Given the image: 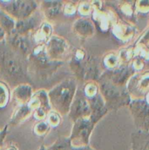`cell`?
<instances>
[{
  "mask_svg": "<svg viewBox=\"0 0 149 150\" xmlns=\"http://www.w3.org/2000/svg\"><path fill=\"white\" fill-rule=\"evenodd\" d=\"M0 68L11 78H20L25 74L24 64L9 45L0 42Z\"/></svg>",
  "mask_w": 149,
  "mask_h": 150,
  "instance_id": "obj_1",
  "label": "cell"
},
{
  "mask_svg": "<svg viewBox=\"0 0 149 150\" xmlns=\"http://www.w3.org/2000/svg\"><path fill=\"white\" fill-rule=\"evenodd\" d=\"M75 84L72 81H66L51 91L50 97L53 105L61 112H67L74 97Z\"/></svg>",
  "mask_w": 149,
  "mask_h": 150,
  "instance_id": "obj_2",
  "label": "cell"
},
{
  "mask_svg": "<svg viewBox=\"0 0 149 150\" xmlns=\"http://www.w3.org/2000/svg\"><path fill=\"white\" fill-rule=\"evenodd\" d=\"M0 3L6 13L18 18H25L29 16L36 7L35 2L29 1H0Z\"/></svg>",
  "mask_w": 149,
  "mask_h": 150,
  "instance_id": "obj_3",
  "label": "cell"
},
{
  "mask_svg": "<svg viewBox=\"0 0 149 150\" xmlns=\"http://www.w3.org/2000/svg\"><path fill=\"white\" fill-rule=\"evenodd\" d=\"M71 118L73 120H80L87 117L90 113V108L87 101L82 95H77L74 98L71 107Z\"/></svg>",
  "mask_w": 149,
  "mask_h": 150,
  "instance_id": "obj_4",
  "label": "cell"
},
{
  "mask_svg": "<svg viewBox=\"0 0 149 150\" xmlns=\"http://www.w3.org/2000/svg\"><path fill=\"white\" fill-rule=\"evenodd\" d=\"M71 141L70 139L60 138L56 141L52 146L48 148V150H72Z\"/></svg>",
  "mask_w": 149,
  "mask_h": 150,
  "instance_id": "obj_5",
  "label": "cell"
},
{
  "mask_svg": "<svg viewBox=\"0 0 149 150\" xmlns=\"http://www.w3.org/2000/svg\"><path fill=\"white\" fill-rule=\"evenodd\" d=\"M8 89L4 83L0 81V108L5 106L8 101Z\"/></svg>",
  "mask_w": 149,
  "mask_h": 150,
  "instance_id": "obj_6",
  "label": "cell"
},
{
  "mask_svg": "<svg viewBox=\"0 0 149 150\" xmlns=\"http://www.w3.org/2000/svg\"><path fill=\"white\" fill-rule=\"evenodd\" d=\"M7 126L6 125L2 130H0V149H1V146H2L3 142H4V139L5 138L6 135H7Z\"/></svg>",
  "mask_w": 149,
  "mask_h": 150,
  "instance_id": "obj_7",
  "label": "cell"
},
{
  "mask_svg": "<svg viewBox=\"0 0 149 150\" xmlns=\"http://www.w3.org/2000/svg\"><path fill=\"white\" fill-rule=\"evenodd\" d=\"M6 35H7V33H6L5 30L3 29L2 26L1 24V22H0V42H1L4 40Z\"/></svg>",
  "mask_w": 149,
  "mask_h": 150,
  "instance_id": "obj_8",
  "label": "cell"
},
{
  "mask_svg": "<svg viewBox=\"0 0 149 150\" xmlns=\"http://www.w3.org/2000/svg\"><path fill=\"white\" fill-rule=\"evenodd\" d=\"M72 150H95L89 146H82V147H72Z\"/></svg>",
  "mask_w": 149,
  "mask_h": 150,
  "instance_id": "obj_9",
  "label": "cell"
},
{
  "mask_svg": "<svg viewBox=\"0 0 149 150\" xmlns=\"http://www.w3.org/2000/svg\"><path fill=\"white\" fill-rule=\"evenodd\" d=\"M6 150H18V149L15 146H10L6 149Z\"/></svg>",
  "mask_w": 149,
  "mask_h": 150,
  "instance_id": "obj_10",
  "label": "cell"
},
{
  "mask_svg": "<svg viewBox=\"0 0 149 150\" xmlns=\"http://www.w3.org/2000/svg\"><path fill=\"white\" fill-rule=\"evenodd\" d=\"M39 150H48V149H45V148L44 147V146H42V147L40 148V149H39Z\"/></svg>",
  "mask_w": 149,
  "mask_h": 150,
  "instance_id": "obj_11",
  "label": "cell"
}]
</instances>
